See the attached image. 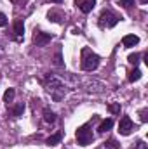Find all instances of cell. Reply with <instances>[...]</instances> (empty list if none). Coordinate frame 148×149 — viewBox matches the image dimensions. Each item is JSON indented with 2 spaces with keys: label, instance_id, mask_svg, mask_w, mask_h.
Instances as JSON below:
<instances>
[{
  "label": "cell",
  "instance_id": "obj_1",
  "mask_svg": "<svg viewBox=\"0 0 148 149\" xmlns=\"http://www.w3.org/2000/svg\"><path fill=\"white\" fill-rule=\"evenodd\" d=\"M45 90L52 95L54 101H61V97H63V94H65L63 83H61L59 80L52 78V76H47V78H45Z\"/></svg>",
  "mask_w": 148,
  "mask_h": 149
},
{
  "label": "cell",
  "instance_id": "obj_2",
  "mask_svg": "<svg viewBox=\"0 0 148 149\" xmlns=\"http://www.w3.org/2000/svg\"><path fill=\"white\" fill-rule=\"evenodd\" d=\"M98 66H99V56L94 54V52L89 50V49H84V50H82V70H85V71H94Z\"/></svg>",
  "mask_w": 148,
  "mask_h": 149
},
{
  "label": "cell",
  "instance_id": "obj_3",
  "mask_svg": "<svg viewBox=\"0 0 148 149\" xmlns=\"http://www.w3.org/2000/svg\"><path fill=\"white\" fill-rule=\"evenodd\" d=\"M77 142L80 146H89L92 142V132L89 130V125H82L77 128Z\"/></svg>",
  "mask_w": 148,
  "mask_h": 149
},
{
  "label": "cell",
  "instance_id": "obj_4",
  "mask_svg": "<svg viewBox=\"0 0 148 149\" xmlns=\"http://www.w3.org/2000/svg\"><path fill=\"white\" fill-rule=\"evenodd\" d=\"M98 23H99L101 28H113V26L118 23V16H115L111 10H103Z\"/></svg>",
  "mask_w": 148,
  "mask_h": 149
},
{
  "label": "cell",
  "instance_id": "obj_5",
  "mask_svg": "<svg viewBox=\"0 0 148 149\" xmlns=\"http://www.w3.org/2000/svg\"><path fill=\"white\" fill-rule=\"evenodd\" d=\"M132 128H134V125H132L131 118H129V116H124V118L120 120V123H118V132H120L122 135H129V134L132 132Z\"/></svg>",
  "mask_w": 148,
  "mask_h": 149
},
{
  "label": "cell",
  "instance_id": "obj_6",
  "mask_svg": "<svg viewBox=\"0 0 148 149\" xmlns=\"http://www.w3.org/2000/svg\"><path fill=\"white\" fill-rule=\"evenodd\" d=\"M75 5L84 12V14H89L92 9H94V5H96V0H75Z\"/></svg>",
  "mask_w": 148,
  "mask_h": 149
},
{
  "label": "cell",
  "instance_id": "obj_7",
  "mask_svg": "<svg viewBox=\"0 0 148 149\" xmlns=\"http://www.w3.org/2000/svg\"><path fill=\"white\" fill-rule=\"evenodd\" d=\"M49 42H51V35H49V33L35 31V35H33V43H35L37 47H44V45H47Z\"/></svg>",
  "mask_w": 148,
  "mask_h": 149
},
{
  "label": "cell",
  "instance_id": "obj_8",
  "mask_svg": "<svg viewBox=\"0 0 148 149\" xmlns=\"http://www.w3.org/2000/svg\"><path fill=\"white\" fill-rule=\"evenodd\" d=\"M23 33H25L23 21H21V19H16V21H14V35H16V40H18V42L23 40Z\"/></svg>",
  "mask_w": 148,
  "mask_h": 149
},
{
  "label": "cell",
  "instance_id": "obj_9",
  "mask_svg": "<svg viewBox=\"0 0 148 149\" xmlns=\"http://www.w3.org/2000/svg\"><path fill=\"white\" fill-rule=\"evenodd\" d=\"M138 43H140V37H136V35H125L122 38V45L124 47H134Z\"/></svg>",
  "mask_w": 148,
  "mask_h": 149
},
{
  "label": "cell",
  "instance_id": "obj_10",
  "mask_svg": "<svg viewBox=\"0 0 148 149\" xmlns=\"http://www.w3.org/2000/svg\"><path fill=\"white\" fill-rule=\"evenodd\" d=\"M44 121H47V123H54V121H56V114L51 111L49 108L44 109Z\"/></svg>",
  "mask_w": 148,
  "mask_h": 149
},
{
  "label": "cell",
  "instance_id": "obj_11",
  "mask_svg": "<svg viewBox=\"0 0 148 149\" xmlns=\"http://www.w3.org/2000/svg\"><path fill=\"white\" fill-rule=\"evenodd\" d=\"M111 127H113V121L108 118V120H103V121H101V125H99V128H98V130L103 134V132H108Z\"/></svg>",
  "mask_w": 148,
  "mask_h": 149
},
{
  "label": "cell",
  "instance_id": "obj_12",
  "mask_svg": "<svg viewBox=\"0 0 148 149\" xmlns=\"http://www.w3.org/2000/svg\"><path fill=\"white\" fill-rule=\"evenodd\" d=\"M61 137H63V134L58 132V134H54V135H51V137L47 139V144H49V146H56V144H59Z\"/></svg>",
  "mask_w": 148,
  "mask_h": 149
},
{
  "label": "cell",
  "instance_id": "obj_13",
  "mask_svg": "<svg viewBox=\"0 0 148 149\" xmlns=\"http://www.w3.org/2000/svg\"><path fill=\"white\" fill-rule=\"evenodd\" d=\"M23 111H25V104H23V102H19L18 106H14V108H12V116H16V118H18V116H21V114H23Z\"/></svg>",
  "mask_w": 148,
  "mask_h": 149
},
{
  "label": "cell",
  "instance_id": "obj_14",
  "mask_svg": "<svg viewBox=\"0 0 148 149\" xmlns=\"http://www.w3.org/2000/svg\"><path fill=\"white\" fill-rule=\"evenodd\" d=\"M141 78V71L138 70V68H134L131 73H129V81H138Z\"/></svg>",
  "mask_w": 148,
  "mask_h": 149
},
{
  "label": "cell",
  "instance_id": "obj_15",
  "mask_svg": "<svg viewBox=\"0 0 148 149\" xmlns=\"http://www.w3.org/2000/svg\"><path fill=\"white\" fill-rule=\"evenodd\" d=\"M14 95H16V90H14V88H9V90L5 92V95H4V101H5V102L9 104V102H12Z\"/></svg>",
  "mask_w": 148,
  "mask_h": 149
},
{
  "label": "cell",
  "instance_id": "obj_16",
  "mask_svg": "<svg viewBox=\"0 0 148 149\" xmlns=\"http://www.w3.org/2000/svg\"><path fill=\"white\" fill-rule=\"evenodd\" d=\"M108 109H110V113H113V114H118V113H120V104L113 102V104H110V106H108Z\"/></svg>",
  "mask_w": 148,
  "mask_h": 149
},
{
  "label": "cell",
  "instance_id": "obj_17",
  "mask_svg": "<svg viewBox=\"0 0 148 149\" xmlns=\"http://www.w3.org/2000/svg\"><path fill=\"white\" fill-rule=\"evenodd\" d=\"M118 3H120L122 7L129 9V7H132V5H134V0H118Z\"/></svg>",
  "mask_w": 148,
  "mask_h": 149
},
{
  "label": "cell",
  "instance_id": "obj_18",
  "mask_svg": "<svg viewBox=\"0 0 148 149\" xmlns=\"http://www.w3.org/2000/svg\"><path fill=\"white\" fill-rule=\"evenodd\" d=\"M138 61H140V54H131V56H129V63H131V64H134V66H136V64H138Z\"/></svg>",
  "mask_w": 148,
  "mask_h": 149
},
{
  "label": "cell",
  "instance_id": "obj_19",
  "mask_svg": "<svg viewBox=\"0 0 148 149\" xmlns=\"http://www.w3.org/2000/svg\"><path fill=\"white\" fill-rule=\"evenodd\" d=\"M7 24V16L4 12H0V26H5Z\"/></svg>",
  "mask_w": 148,
  "mask_h": 149
},
{
  "label": "cell",
  "instance_id": "obj_20",
  "mask_svg": "<svg viewBox=\"0 0 148 149\" xmlns=\"http://www.w3.org/2000/svg\"><path fill=\"white\" fill-rule=\"evenodd\" d=\"M106 146H108L110 149H118V146H117V142H115L113 139H110V141H108V144H106Z\"/></svg>",
  "mask_w": 148,
  "mask_h": 149
},
{
  "label": "cell",
  "instance_id": "obj_21",
  "mask_svg": "<svg viewBox=\"0 0 148 149\" xmlns=\"http://www.w3.org/2000/svg\"><path fill=\"white\" fill-rule=\"evenodd\" d=\"M148 118H147V109H143L141 111V121H147Z\"/></svg>",
  "mask_w": 148,
  "mask_h": 149
},
{
  "label": "cell",
  "instance_id": "obj_22",
  "mask_svg": "<svg viewBox=\"0 0 148 149\" xmlns=\"http://www.w3.org/2000/svg\"><path fill=\"white\" fill-rule=\"evenodd\" d=\"M136 149H147V144H145V142H138Z\"/></svg>",
  "mask_w": 148,
  "mask_h": 149
},
{
  "label": "cell",
  "instance_id": "obj_23",
  "mask_svg": "<svg viewBox=\"0 0 148 149\" xmlns=\"http://www.w3.org/2000/svg\"><path fill=\"white\" fill-rule=\"evenodd\" d=\"M56 64H58V66H61V56H59V54L56 56Z\"/></svg>",
  "mask_w": 148,
  "mask_h": 149
},
{
  "label": "cell",
  "instance_id": "obj_24",
  "mask_svg": "<svg viewBox=\"0 0 148 149\" xmlns=\"http://www.w3.org/2000/svg\"><path fill=\"white\" fill-rule=\"evenodd\" d=\"M51 2H54V3H61L63 0H51Z\"/></svg>",
  "mask_w": 148,
  "mask_h": 149
},
{
  "label": "cell",
  "instance_id": "obj_25",
  "mask_svg": "<svg viewBox=\"0 0 148 149\" xmlns=\"http://www.w3.org/2000/svg\"><path fill=\"white\" fill-rule=\"evenodd\" d=\"M141 3H147V0H141Z\"/></svg>",
  "mask_w": 148,
  "mask_h": 149
}]
</instances>
